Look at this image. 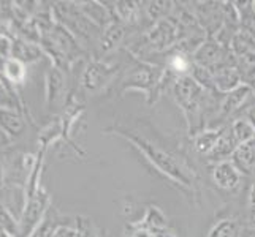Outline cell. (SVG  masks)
<instances>
[{
	"instance_id": "obj_1",
	"label": "cell",
	"mask_w": 255,
	"mask_h": 237,
	"mask_svg": "<svg viewBox=\"0 0 255 237\" xmlns=\"http://www.w3.org/2000/svg\"><path fill=\"white\" fill-rule=\"evenodd\" d=\"M127 138L130 139L131 143H135L139 149H141V151L144 152V155L157 166V168L162 169L165 174H168L170 177H173L174 180L184 183V185H190L189 177L182 172L181 166L178 164V161H176L170 154H166L165 151H162V149L151 144L143 138H138V136H133V135H127Z\"/></svg>"
},
{
	"instance_id": "obj_2",
	"label": "cell",
	"mask_w": 255,
	"mask_h": 237,
	"mask_svg": "<svg viewBox=\"0 0 255 237\" xmlns=\"http://www.w3.org/2000/svg\"><path fill=\"white\" fill-rule=\"evenodd\" d=\"M173 92L176 96V101L184 109V112L187 114V117H195V114L200 109L203 87H200L192 76H182L176 81Z\"/></svg>"
},
{
	"instance_id": "obj_3",
	"label": "cell",
	"mask_w": 255,
	"mask_h": 237,
	"mask_svg": "<svg viewBox=\"0 0 255 237\" xmlns=\"http://www.w3.org/2000/svg\"><path fill=\"white\" fill-rule=\"evenodd\" d=\"M228 56H233L232 51H225L219 43L216 41H206L203 43L195 52V62L200 67H205L211 72H214L217 68L228 67V65H235L230 64V59Z\"/></svg>"
},
{
	"instance_id": "obj_4",
	"label": "cell",
	"mask_w": 255,
	"mask_h": 237,
	"mask_svg": "<svg viewBox=\"0 0 255 237\" xmlns=\"http://www.w3.org/2000/svg\"><path fill=\"white\" fill-rule=\"evenodd\" d=\"M241 172L235 168V164L228 160V161H221L214 164L213 168V180L214 183L222 190L232 191L240 187L241 182Z\"/></svg>"
},
{
	"instance_id": "obj_5",
	"label": "cell",
	"mask_w": 255,
	"mask_h": 237,
	"mask_svg": "<svg viewBox=\"0 0 255 237\" xmlns=\"http://www.w3.org/2000/svg\"><path fill=\"white\" fill-rule=\"evenodd\" d=\"M236 147H238V143L235 141V138L232 135V130H230V127H228V128L222 130V133H221V136H219L214 149L206 157H208V160L214 164L221 163V161H228V158L232 160Z\"/></svg>"
},
{
	"instance_id": "obj_6",
	"label": "cell",
	"mask_w": 255,
	"mask_h": 237,
	"mask_svg": "<svg viewBox=\"0 0 255 237\" xmlns=\"http://www.w3.org/2000/svg\"><path fill=\"white\" fill-rule=\"evenodd\" d=\"M211 73H213V78H214V89H217L222 93H228L235 89H238L243 82V78L238 70H236V65L217 68Z\"/></svg>"
},
{
	"instance_id": "obj_7",
	"label": "cell",
	"mask_w": 255,
	"mask_h": 237,
	"mask_svg": "<svg viewBox=\"0 0 255 237\" xmlns=\"http://www.w3.org/2000/svg\"><path fill=\"white\" fill-rule=\"evenodd\" d=\"M235 168L244 175L255 174V139L236 147V151L230 160Z\"/></svg>"
},
{
	"instance_id": "obj_8",
	"label": "cell",
	"mask_w": 255,
	"mask_h": 237,
	"mask_svg": "<svg viewBox=\"0 0 255 237\" xmlns=\"http://www.w3.org/2000/svg\"><path fill=\"white\" fill-rule=\"evenodd\" d=\"M251 93H252V87L249 84H241L238 89L225 93V98L221 104V114L224 117H227L235 111H238L241 108V104L249 98Z\"/></svg>"
},
{
	"instance_id": "obj_9",
	"label": "cell",
	"mask_w": 255,
	"mask_h": 237,
	"mask_svg": "<svg viewBox=\"0 0 255 237\" xmlns=\"http://www.w3.org/2000/svg\"><path fill=\"white\" fill-rule=\"evenodd\" d=\"M230 130H232V135L235 138V141L238 143V146L251 143L255 139V124L246 117L235 120L230 125Z\"/></svg>"
},
{
	"instance_id": "obj_10",
	"label": "cell",
	"mask_w": 255,
	"mask_h": 237,
	"mask_svg": "<svg viewBox=\"0 0 255 237\" xmlns=\"http://www.w3.org/2000/svg\"><path fill=\"white\" fill-rule=\"evenodd\" d=\"M235 60H236L235 62L236 70L240 72L244 81H254L255 79V49L244 52L241 56H236Z\"/></svg>"
},
{
	"instance_id": "obj_11",
	"label": "cell",
	"mask_w": 255,
	"mask_h": 237,
	"mask_svg": "<svg viewBox=\"0 0 255 237\" xmlns=\"http://www.w3.org/2000/svg\"><path fill=\"white\" fill-rule=\"evenodd\" d=\"M222 130H203L195 136V149L203 155H208L214 149Z\"/></svg>"
},
{
	"instance_id": "obj_12",
	"label": "cell",
	"mask_w": 255,
	"mask_h": 237,
	"mask_svg": "<svg viewBox=\"0 0 255 237\" xmlns=\"http://www.w3.org/2000/svg\"><path fill=\"white\" fill-rule=\"evenodd\" d=\"M240 226L235 220L219 222L209 233V237H238Z\"/></svg>"
},
{
	"instance_id": "obj_13",
	"label": "cell",
	"mask_w": 255,
	"mask_h": 237,
	"mask_svg": "<svg viewBox=\"0 0 255 237\" xmlns=\"http://www.w3.org/2000/svg\"><path fill=\"white\" fill-rule=\"evenodd\" d=\"M173 27L170 24H166V22H162L157 25V29L152 30V35H151V38H152V43L157 46H166V43H170L171 38L174 37V33H173Z\"/></svg>"
},
{
	"instance_id": "obj_14",
	"label": "cell",
	"mask_w": 255,
	"mask_h": 237,
	"mask_svg": "<svg viewBox=\"0 0 255 237\" xmlns=\"http://www.w3.org/2000/svg\"><path fill=\"white\" fill-rule=\"evenodd\" d=\"M189 67H190V62L184 56H174L171 60V68L179 73H186Z\"/></svg>"
},
{
	"instance_id": "obj_15",
	"label": "cell",
	"mask_w": 255,
	"mask_h": 237,
	"mask_svg": "<svg viewBox=\"0 0 255 237\" xmlns=\"http://www.w3.org/2000/svg\"><path fill=\"white\" fill-rule=\"evenodd\" d=\"M249 207L252 210V214H255V182L251 187V193H249Z\"/></svg>"
}]
</instances>
